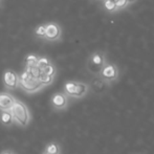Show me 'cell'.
Wrapping results in <instances>:
<instances>
[{
  "label": "cell",
  "mask_w": 154,
  "mask_h": 154,
  "mask_svg": "<svg viewBox=\"0 0 154 154\" xmlns=\"http://www.w3.org/2000/svg\"><path fill=\"white\" fill-rule=\"evenodd\" d=\"M19 87L27 93H35L40 91L44 86L38 80L32 79L26 71H23L19 75Z\"/></svg>",
  "instance_id": "obj_2"
},
{
  "label": "cell",
  "mask_w": 154,
  "mask_h": 154,
  "mask_svg": "<svg viewBox=\"0 0 154 154\" xmlns=\"http://www.w3.org/2000/svg\"><path fill=\"white\" fill-rule=\"evenodd\" d=\"M3 83L8 89H17L19 87V75L12 69H8L3 75Z\"/></svg>",
  "instance_id": "obj_5"
},
{
  "label": "cell",
  "mask_w": 154,
  "mask_h": 154,
  "mask_svg": "<svg viewBox=\"0 0 154 154\" xmlns=\"http://www.w3.org/2000/svg\"><path fill=\"white\" fill-rule=\"evenodd\" d=\"M0 123L4 127H12L14 126V119L11 111H0Z\"/></svg>",
  "instance_id": "obj_10"
},
{
  "label": "cell",
  "mask_w": 154,
  "mask_h": 154,
  "mask_svg": "<svg viewBox=\"0 0 154 154\" xmlns=\"http://www.w3.org/2000/svg\"><path fill=\"white\" fill-rule=\"evenodd\" d=\"M101 77L105 81H114L119 75V69L116 65L106 63L101 70Z\"/></svg>",
  "instance_id": "obj_7"
},
{
  "label": "cell",
  "mask_w": 154,
  "mask_h": 154,
  "mask_svg": "<svg viewBox=\"0 0 154 154\" xmlns=\"http://www.w3.org/2000/svg\"><path fill=\"white\" fill-rule=\"evenodd\" d=\"M106 64V58L102 51H95L89 57L87 62V67L91 72H101L102 68Z\"/></svg>",
  "instance_id": "obj_4"
},
{
  "label": "cell",
  "mask_w": 154,
  "mask_h": 154,
  "mask_svg": "<svg viewBox=\"0 0 154 154\" xmlns=\"http://www.w3.org/2000/svg\"><path fill=\"white\" fill-rule=\"evenodd\" d=\"M88 86L81 82H67L64 85V92L67 97H82L86 94Z\"/></svg>",
  "instance_id": "obj_3"
},
{
  "label": "cell",
  "mask_w": 154,
  "mask_h": 154,
  "mask_svg": "<svg viewBox=\"0 0 154 154\" xmlns=\"http://www.w3.org/2000/svg\"><path fill=\"white\" fill-rule=\"evenodd\" d=\"M104 8H105L106 11H108V12L110 13H114L116 12V3L112 1H110V0H104Z\"/></svg>",
  "instance_id": "obj_15"
},
{
  "label": "cell",
  "mask_w": 154,
  "mask_h": 154,
  "mask_svg": "<svg viewBox=\"0 0 154 154\" xmlns=\"http://www.w3.org/2000/svg\"><path fill=\"white\" fill-rule=\"evenodd\" d=\"M135 1H136V0H128V3H129V4H132V3H134Z\"/></svg>",
  "instance_id": "obj_21"
},
{
  "label": "cell",
  "mask_w": 154,
  "mask_h": 154,
  "mask_svg": "<svg viewBox=\"0 0 154 154\" xmlns=\"http://www.w3.org/2000/svg\"><path fill=\"white\" fill-rule=\"evenodd\" d=\"M13 152H14V151H12V150H3L0 152V154H12Z\"/></svg>",
  "instance_id": "obj_20"
},
{
  "label": "cell",
  "mask_w": 154,
  "mask_h": 154,
  "mask_svg": "<svg viewBox=\"0 0 154 154\" xmlns=\"http://www.w3.org/2000/svg\"><path fill=\"white\" fill-rule=\"evenodd\" d=\"M36 35H37V36H39V37H43V38H44V35H45V25H40V26L37 27Z\"/></svg>",
  "instance_id": "obj_19"
},
{
  "label": "cell",
  "mask_w": 154,
  "mask_h": 154,
  "mask_svg": "<svg viewBox=\"0 0 154 154\" xmlns=\"http://www.w3.org/2000/svg\"><path fill=\"white\" fill-rule=\"evenodd\" d=\"M15 97L8 92H0V111H10L15 102Z\"/></svg>",
  "instance_id": "obj_9"
},
{
  "label": "cell",
  "mask_w": 154,
  "mask_h": 154,
  "mask_svg": "<svg viewBox=\"0 0 154 154\" xmlns=\"http://www.w3.org/2000/svg\"><path fill=\"white\" fill-rule=\"evenodd\" d=\"M54 78L55 77H53V75H45V73L41 72L40 75H39V78H38V81L45 87V86H48L53 83Z\"/></svg>",
  "instance_id": "obj_13"
},
{
  "label": "cell",
  "mask_w": 154,
  "mask_h": 154,
  "mask_svg": "<svg viewBox=\"0 0 154 154\" xmlns=\"http://www.w3.org/2000/svg\"><path fill=\"white\" fill-rule=\"evenodd\" d=\"M25 71L29 73V75L32 78V79H36V80H38L40 73L42 72L41 68H39L37 65H36V66H26V69H25Z\"/></svg>",
  "instance_id": "obj_12"
},
{
  "label": "cell",
  "mask_w": 154,
  "mask_h": 154,
  "mask_svg": "<svg viewBox=\"0 0 154 154\" xmlns=\"http://www.w3.org/2000/svg\"><path fill=\"white\" fill-rule=\"evenodd\" d=\"M43 152L47 154H61V148L59 144H57L56 142H51L45 146Z\"/></svg>",
  "instance_id": "obj_11"
},
{
  "label": "cell",
  "mask_w": 154,
  "mask_h": 154,
  "mask_svg": "<svg viewBox=\"0 0 154 154\" xmlns=\"http://www.w3.org/2000/svg\"><path fill=\"white\" fill-rule=\"evenodd\" d=\"M61 37V29L57 23H48L45 25L44 38L48 41H56Z\"/></svg>",
  "instance_id": "obj_8"
},
{
  "label": "cell",
  "mask_w": 154,
  "mask_h": 154,
  "mask_svg": "<svg viewBox=\"0 0 154 154\" xmlns=\"http://www.w3.org/2000/svg\"><path fill=\"white\" fill-rule=\"evenodd\" d=\"M42 72L45 73V75H53V77H55L56 72H57V69H56V66L54 64H51V63H49L48 65H46L45 67H43L42 69Z\"/></svg>",
  "instance_id": "obj_14"
},
{
  "label": "cell",
  "mask_w": 154,
  "mask_h": 154,
  "mask_svg": "<svg viewBox=\"0 0 154 154\" xmlns=\"http://www.w3.org/2000/svg\"><path fill=\"white\" fill-rule=\"evenodd\" d=\"M128 5H129V3H128V0H118V1L116 2V12H118V11L124 10V8H126Z\"/></svg>",
  "instance_id": "obj_17"
},
{
  "label": "cell",
  "mask_w": 154,
  "mask_h": 154,
  "mask_svg": "<svg viewBox=\"0 0 154 154\" xmlns=\"http://www.w3.org/2000/svg\"><path fill=\"white\" fill-rule=\"evenodd\" d=\"M39 58L35 55H29L26 57V66H36Z\"/></svg>",
  "instance_id": "obj_16"
},
{
  "label": "cell",
  "mask_w": 154,
  "mask_h": 154,
  "mask_svg": "<svg viewBox=\"0 0 154 154\" xmlns=\"http://www.w3.org/2000/svg\"><path fill=\"white\" fill-rule=\"evenodd\" d=\"M51 107L54 108L57 111H60V110H63L67 107L68 105V97L65 93L62 92H57L51 97Z\"/></svg>",
  "instance_id": "obj_6"
},
{
  "label": "cell",
  "mask_w": 154,
  "mask_h": 154,
  "mask_svg": "<svg viewBox=\"0 0 154 154\" xmlns=\"http://www.w3.org/2000/svg\"><path fill=\"white\" fill-rule=\"evenodd\" d=\"M11 113L13 116L15 124L19 125L20 127L25 128L31 124L32 121V114L29 112V109L23 102L20 100H15L14 105L11 108Z\"/></svg>",
  "instance_id": "obj_1"
},
{
  "label": "cell",
  "mask_w": 154,
  "mask_h": 154,
  "mask_svg": "<svg viewBox=\"0 0 154 154\" xmlns=\"http://www.w3.org/2000/svg\"><path fill=\"white\" fill-rule=\"evenodd\" d=\"M51 61H49L47 58H39L38 59V62H37V66L39 67V68L42 69L43 67H45L46 65H48Z\"/></svg>",
  "instance_id": "obj_18"
},
{
  "label": "cell",
  "mask_w": 154,
  "mask_h": 154,
  "mask_svg": "<svg viewBox=\"0 0 154 154\" xmlns=\"http://www.w3.org/2000/svg\"><path fill=\"white\" fill-rule=\"evenodd\" d=\"M110 1H112V2H114V3H116V2L118 1V0H110Z\"/></svg>",
  "instance_id": "obj_22"
},
{
  "label": "cell",
  "mask_w": 154,
  "mask_h": 154,
  "mask_svg": "<svg viewBox=\"0 0 154 154\" xmlns=\"http://www.w3.org/2000/svg\"><path fill=\"white\" fill-rule=\"evenodd\" d=\"M12 154H17V153H15V152H13V153H12Z\"/></svg>",
  "instance_id": "obj_23"
},
{
  "label": "cell",
  "mask_w": 154,
  "mask_h": 154,
  "mask_svg": "<svg viewBox=\"0 0 154 154\" xmlns=\"http://www.w3.org/2000/svg\"><path fill=\"white\" fill-rule=\"evenodd\" d=\"M42 154H47V153H44V152H43V153H42Z\"/></svg>",
  "instance_id": "obj_24"
}]
</instances>
